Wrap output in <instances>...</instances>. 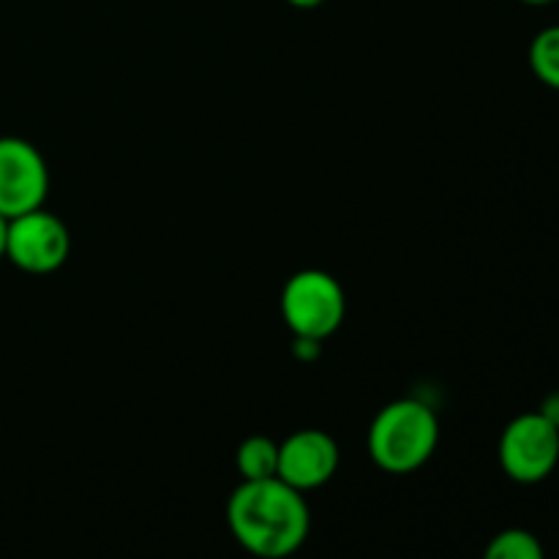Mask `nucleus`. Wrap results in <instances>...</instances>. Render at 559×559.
<instances>
[{"label":"nucleus","mask_w":559,"mask_h":559,"mask_svg":"<svg viewBox=\"0 0 559 559\" xmlns=\"http://www.w3.org/2000/svg\"><path fill=\"white\" fill-rule=\"evenodd\" d=\"M227 527L257 559H287L306 544L311 513L304 491L282 478L240 480L227 500Z\"/></svg>","instance_id":"1"},{"label":"nucleus","mask_w":559,"mask_h":559,"mask_svg":"<svg viewBox=\"0 0 559 559\" xmlns=\"http://www.w3.org/2000/svg\"><path fill=\"white\" fill-rule=\"evenodd\" d=\"M440 442V420L429 404L399 399L385 404L369 426V456L382 473L409 475L424 467Z\"/></svg>","instance_id":"2"},{"label":"nucleus","mask_w":559,"mask_h":559,"mask_svg":"<svg viewBox=\"0 0 559 559\" xmlns=\"http://www.w3.org/2000/svg\"><path fill=\"white\" fill-rule=\"evenodd\" d=\"M282 317L295 338L325 342L342 328L347 317L344 287L325 271L306 267L293 273L282 289Z\"/></svg>","instance_id":"3"},{"label":"nucleus","mask_w":559,"mask_h":559,"mask_svg":"<svg viewBox=\"0 0 559 559\" xmlns=\"http://www.w3.org/2000/svg\"><path fill=\"white\" fill-rule=\"evenodd\" d=\"M497 459H500L502 473L516 484H540L559 464V429L551 426L538 409L516 415L502 429Z\"/></svg>","instance_id":"4"},{"label":"nucleus","mask_w":559,"mask_h":559,"mask_svg":"<svg viewBox=\"0 0 559 559\" xmlns=\"http://www.w3.org/2000/svg\"><path fill=\"white\" fill-rule=\"evenodd\" d=\"M49 169L41 151L22 136H0V216L11 218L44 207Z\"/></svg>","instance_id":"5"},{"label":"nucleus","mask_w":559,"mask_h":559,"mask_svg":"<svg viewBox=\"0 0 559 559\" xmlns=\"http://www.w3.org/2000/svg\"><path fill=\"white\" fill-rule=\"evenodd\" d=\"M69 227L55 213L44 211V207L9 222L5 257L20 271L33 273V276H47V273H55L58 267H63V262L69 260Z\"/></svg>","instance_id":"6"},{"label":"nucleus","mask_w":559,"mask_h":559,"mask_svg":"<svg viewBox=\"0 0 559 559\" xmlns=\"http://www.w3.org/2000/svg\"><path fill=\"white\" fill-rule=\"evenodd\" d=\"M342 453L336 440L322 429H300L278 442V475L298 491H314L336 475Z\"/></svg>","instance_id":"7"},{"label":"nucleus","mask_w":559,"mask_h":559,"mask_svg":"<svg viewBox=\"0 0 559 559\" xmlns=\"http://www.w3.org/2000/svg\"><path fill=\"white\" fill-rule=\"evenodd\" d=\"M235 467L243 480H265L278 475V442L254 435L243 440L235 453Z\"/></svg>","instance_id":"8"},{"label":"nucleus","mask_w":559,"mask_h":559,"mask_svg":"<svg viewBox=\"0 0 559 559\" xmlns=\"http://www.w3.org/2000/svg\"><path fill=\"white\" fill-rule=\"evenodd\" d=\"M530 69L551 91H559V25L535 33L530 44Z\"/></svg>","instance_id":"9"},{"label":"nucleus","mask_w":559,"mask_h":559,"mask_svg":"<svg viewBox=\"0 0 559 559\" xmlns=\"http://www.w3.org/2000/svg\"><path fill=\"white\" fill-rule=\"evenodd\" d=\"M484 559H546V551L530 530L511 527L489 540Z\"/></svg>","instance_id":"10"},{"label":"nucleus","mask_w":559,"mask_h":559,"mask_svg":"<svg viewBox=\"0 0 559 559\" xmlns=\"http://www.w3.org/2000/svg\"><path fill=\"white\" fill-rule=\"evenodd\" d=\"M538 413L544 415V418L549 420L551 426H557V429H559V391L549 393V396L544 399V404H540Z\"/></svg>","instance_id":"11"},{"label":"nucleus","mask_w":559,"mask_h":559,"mask_svg":"<svg viewBox=\"0 0 559 559\" xmlns=\"http://www.w3.org/2000/svg\"><path fill=\"white\" fill-rule=\"evenodd\" d=\"M5 246H9V218L0 216V260L5 257Z\"/></svg>","instance_id":"12"},{"label":"nucleus","mask_w":559,"mask_h":559,"mask_svg":"<svg viewBox=\"0 0 559 559\" xmlns=\"http://www.w3.org/2000/svg\"><path fill=\"white\" fill-rule=\"evenodd\" d=\"M287 3L295 5V9H300V11H311V9H320L325 0H287Z\"/></svg>","instance_id":"13"},{"label":"nucleus","mask_w":559,"mask_h":559,"mask_svg":"<svg viewBox=\"0 0 559 559\" xmlns=\"http://www.w3.org/2000/svg\"><path fill=\"white\" fill-rule=\"evenodd\" d=\"M519 3L535 5V9H540V5H551V3H557V0H519Z\"/></svg>","instance_id":"14"}]
</instances>
